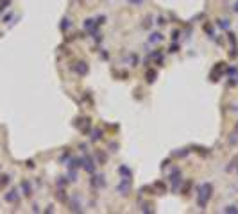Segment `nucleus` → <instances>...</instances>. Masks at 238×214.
I'll use <instances>...</instances> for the list:
<instances>
[{"instance_id":"ddd939ff","label":"nucleus","mask_w":238,"mask_h":214,"mask_svg":"<svg viewBox=\"0 0 238 214\" xmlns=\"http://www.w3.org/2000/svg\"><path fill=\"white\" fill-rule=\"evenodd\" d=\"M224 210H226V212H238V209H236V207H233V205H231V207H227V209H224Z\"/></svg>"},{"instance_id":"7ed1b4c3","label":"nucleus","mask_w":238,"mask_h":214,"mask_svg":"<svg viewBox=\"0 0 238 214\" xmlns=\"http://www.w3.org/2000/svg\"><path fill=\"white\" fill-rule=\"evenodd\" d=\"M224 70V62H219V66H215V70H213V73H211V80L213 82H217L219 80V77H220V72Z\"/></svg>"},{"instance_id":"39448f33","label":"nucleus","mask_w":238,"mask_h":214,"mask_svg":"<svg viewBox=\"0 0 238 214\" xmlns=\"http://www.w3.org/2000/svg\"><path fill=\"white\" fill-rule=\"evenodd\" d=\"M156 80V72L154 70H149L147 72V82H154Z\"/></svg>"},{"instance_id":"f03ea898","label":"nucleus","mask_w":238,"mask_h":214,"mask_svg":"<svg viewBox=\"0 0 238 214\" xmlns=\"http://www.w3.org/2000/svg\"><path fill=\"white\" fill-rule=\"evenodd\" d=\"M129 189H131V177H127V179H125V182H124V180L120 182V186H118V193H122V195H127Z\"/></svg>"},{"instance_id":"2eb2a0df","label":"nucleus","mask_w":238,"mask_h":214,"mask_svg":"<svg viewBox=\"0 0 238 214\" xmlns=\"http://www.w3.org/2000/svg\"><path fill=\"white\" fill-rule=\"evenodd\" d=\"M63 21H64V23H63L61 27H63V29H68V27H70V23H68V20H63Z\"/></svg>"},{"instance_id":"0eeeda50","label":"nucleus","mask_w":238,"mask_h":214,"mask_svg":"<svg viewBox=\"0 0 238 214\" xmlns=\"http://www.w3.org/2000/svg\"><path fill=\"white\" fill-rule=\"evenodd\" d=\"M100 136H102V132L99 130V128H97V130H93V132H91V139H93V141H95V139H100Z\"/></svg>"},{"instance_id":"f257e3e1","label":"nucleus","mask_w":238,"mask_h":214,"mask_svg":"<svg viewBox=\"0 0 238 214\" xmlns=\"http://www.w3.org/2000/svg\"><path fill=\"white\" fill-rule=\"evenodd\" d=\"M211 193H213V186H211V184H204V186L201 187L199 196H197V202H199V205H201V207H206L208 200L211 198Z\"/></svg>"},{"instance_id":"9d476101","label":"nucleus","mask_w":238,"mask_h":214,"mask_svg":"<svg viewBox=\"0 0 238 214\" xmlns=\"http://www.w3.org/2000/svg\"><path fill=\"white\" fill-rule=\"evenodd\" d=\"M6 198H7V202H14V200H16V195H14V191H11V195H7Z\"/></svg>"},{"instance_id":"f8f14e48","label":"nucleus","mask_w":238,"mask_h":214,"mask_svg":"<svg viewBox=\"0 0 238 214\" xmlns=\"http://www.w3.org/2000/svg\"><path fill=\"white\" fill-rule=\"evenodd\" d=\"M219 25H220V27H224V29H227V27H229V23H227L226 20H224V21H222V20H219Z\"/></svg>"},{"instance_id":"6e6552de","label":"nucleus","mask_w":238,"mask_h":214,"mask_svg":"<svg viewBox=\"0 0 238 214\" xmlns=\"http://www.w3.org/2000/svg\"><path fill=\"white\" fill-rule=\"evenodd\" d=\"M120 173H122V175H125V177H131V171H129L127 168H124V166L120 168Z\"/></svg>"},{"instance_id":"4468645a","label":"nucleus","mask_w":238,"mask_h":214,"mask_svg":"<svg viewBox=\"0 0 238 214\" xmlns=\"http://www.w3.org/2000/svg\"><path fill=\"white\" fill-rule=\"evenodd\" d=\"M186 154H188V150H183V152H176V155H177V157H184Z\"/></svg>"},{"instance_id":"9b49d317","label":"nucleus","mask_w":238,"mask_h":214,"mask_svg":"<svg viewBox=\"0 0 238 214\" xmlns=\"http://www.w3.org/2000/svg\"><path fill=\"white\" fill-rule=\"evenodd\" d=\"M21 187L25 189V195H31V189H29V184H27V182H24V184H21Z\"/></svg>"},{"instance_id":"dca6fc26","label":"nucleus","mask_w":238,"mask_h":214,"mask_svg":"<svg viewBox=\"0 0 238 214\" xmlns=\"http://www.w3.org/2000/svg\"><path fill=\"white\" fill-rule=\"evenodd\" d=\"M129 2H131V4H142L143 0H129Z\"/></svg>"},{"instance_id":"20e7f679","label":"nucleus","mask_w":238,"mask_h":214,"mask_svg":"<svg viewBox=\"0 0 238 214\" xmlns=\"http://www.w3.org/2000/svg\"><path fill=\"white\" fill-rule=\"evenodd\" d=\"M77 64H79V66L75 68L77 73H81V75H86V73H88V66H86V62H77Z\"/></svg>"},{"instance_id":"f3484780","label":"nucleus","mask_w":238,"mask_h":214,"mask_svg":"<svg viewBox=\"0 0 238 214\" xmlns=\"http://www.w3.org/2000/svg\"><path fill=\"white\" fill-rule=\"evenodd\" d=\"M234 13H238V2L234 4Z\"/></svg>"},{"instance_id":"1a4fd4ad","label":"nucleus","mask_w":238,"mask_h":214,"mask_svg":"<svg viewBox=\"0 0 238 214\" xmlns=\"http://www.w3.org/2000/svg\"><path fill=\"white\" fill-rule=\"evenodd\" d=\"M161 39H163L161 34H152V36H150V41H161Z\"/></svg>"},{"instance_id":"423d86ee","label":"nucleus","mask_w":238,"mask_h":214,"mask_svg":"<svg viewBox=\"0 0 238 214\" xmlns=\"http://www.w3.org/2000/svg\"><path fill=\"white\" fill-rule=\"evenodd\" d=\"M91 184H93V186H104V180H102V177H93Z\"/></svg>"},{"instance_id":"a211bd4d","label":"nucleus","mask_w":238,"mask_h":214,"mask_svg":"<svg viewBox=\"0 0 238 214\" xmlns=\"http://www.w3.org/2000/svg\"><path fill=\"white\" fill-rule=\"evenodd\" d=\"M236 130H238V123H236Z\"/></svg>"}]
</instances>
